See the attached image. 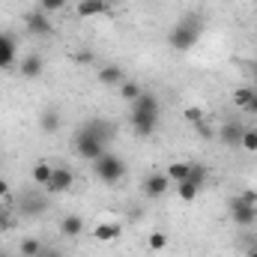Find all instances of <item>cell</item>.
Here are the masks:
<instances>
[{
    "label": "cell",
    "mask_w": 257,
    "mask_h": 257,
    "mask_svg": "<svg viewBox=\"0 0 257 257\" xmlns=\"http://www.w3.org/2000/svg\"><path fill=\"white\" fill-rule=\"evenodd\" d=\"M189 168H192L189 162H174L165 174H168V180H171V183H183V180H189Z\"/></svg>",
    "instance_id": "23"
},
{
    "label": "cell",
    "mask_w": 257,
    "mask_h": 257,
    "mask_svg": "<svg viewBox=\"0 0 257 257\" xmlns=\"http://www.w3.org/2000/svg\"><path fill=\"white\" fill-rule=\"evenodd\" d=\"M254 36H257V24H254Z\"/></svg>",
    "instance_id": "38"
},
{
    "label": "cell",
    "mask_w": 257,
    "mask_h": 257,
    "mask_svg": "<svg viewBox=\"0 0 257 257\" xmlns=\"http://www.w3.org/2000/svg\"><path fill=\"white\" fill-rule=\"evenodd\" d=\"M236 206H257V192L254 189H242L239 194H233L227 200V209H236Z\"/></svg>",
    "instance_id": "21"
},
{
    "label": "cell",
    "mask_w": 257,
    "mask_h": 257,
    "mask_svg": "<svg viewBox=\"0 0 257 257\" xmlns=\"http://www.w3.org/2000/svg\"><path fill=\"white\" fill-rule=\"evenodd\" d=\"M45 251V245L36 239V236H27V239H21V245H18V254L21 257H39Z\"/></svg>",
    "instance_id": "22"
},
{
    "label": "cell",
    "mask_w": 257,
    "mask_h": 257,
    "mask_svg": "<svg viewBox=\"0 0 257 257\" xmlns=\"http://www.w3.org/2000/svg\"><path fill=\"white\" fill-rule=\"evenodd\" d=\"M66 3H69V0H39V9L51 15V12H60V9H66Z\"/></svg>",
    "instance_id": "29"
},
{
    "label": "cell",
    "mask_w": 257,
    "mask_h": 257,
    "mask_svg": "<svg viewBox=\"0 0 257 257\" xmlns=\"http://www.w3.org/2000/svg\"><path fill=\"white\" fill-rule=\"evenodd\" d=\"M233 99H236V105H239L245 114H254L257 117V90L254 87H239V90L233 93Z\"/></svg>",
    "instance_id": "11"
},
{
    "label": "cell",
    "mask_w": 257,
    "mask_h": 257,
    "mask_svg": "<svg viewBox=\"0 0 257 257\" xmlns=\"http://www.w3.org/2000/svg\"><path fill=\"white\" fill-rule=\"evenodd\" d=\"M75 150H78V156L87 159V162H96L99 156L108 153V150H105V141H99L96 135H90V132H84V128H78V135H75Z\"/></svg>",
    "instance_id": "3"
},
{
    "label": "cell",
    "mask_w": 257,
    "mask_h": 257,
    "mask_svg": "<svg viewBox=\"0 0 257 257\" xmlns=\"http://www.w3.org/2000/svg\"><path fill=\"white\" fill-rule=\"evenodd\" d=\"M200 194V186H194V183H189V180H183V183H177V197L180 200H186V203H192L194 197Z\"/></svg>",
    "instance_id": "24"
},
{
    "label": "cell",
    "mask_w": 257,
    "mask_h": 257,
    "mask_svg": "<svg viewBox=\"0 0 257 257\" xmlns=\"http://www.w3.org/2000/svg\"><path fill=\"white\" fill-rule=\"evenodd\" d=\"M111 6L108 0H78V18H96V15H105Z\"/></svg>",
    "instance_id": "10"
},
{
    "label": "cell",
    "mask_w": 257,
    "mask_h": 257,
    "mask_svg": "<svg viewBox=\"0 0 257 257\" xmlns=\"http://www.w3.org/2000/svg\"><path fill=\"white\" fill-rule=\"evenodd\" d=\"M128 111H147V114H159V99L153 96V93H141L132 105H128Z\"/></svg>",
    "instance_id": "19"
},
{
    "label": "cell",
    "mask_w": 257,
    "mask_h": 257,
    "mask_svg": "<svg viewBox=\"0 0 257 257\" xmlns=\"http://www.w3.org/2000/svg\"><path fill=\"white\" fill-rule=\"evenodd\" d=\"M128 123H132V132L138 138H150L156 126H159V114H147V111H128Z\"/></svg>",
    "instance_id": "4"
},
{
    "label": "cell",
    "mask_w": 257,
    "mask_h": 257,
    "mask_svg": "<svg viewBox=\"0 0 257 257\" xmlns=\"http://www.w3.org/2000/svg\"><path fill=\"white\" fill-rule=\"evenodd\" d=\"M147 245H150L153 251H165V248H168V233H162V230H153V233L147 236Z\"/></svg>",
    "instance_id": "26"
},
{
    "label": "cell",
    "mask_w": 257,
    "mask_h": 257,
    "mask_svg": "<svg viewBox=\"0 0 257 257\" xmlns=\"http://www.w3.org/2000/svg\"><path fill=\"white\" fill-rule=\"evenodd\" d=\"M81 128H84V132H90V135H96V138H99V141H105V144L114 138V123L99 120V117H96V120H87Z\"/></svg>",
    "instance_id": "12"
},
{
    "label": "cell",
    "mask_w": 257,
    "mask_h": 257,
    "mask_svg": "<svg viewBox=\"0 0 257 257\" xmlns=\"http://www.w3.org/2000/svg\"><path fill=\"white\" fill-rule=\"evenodd\" d=\"M251 87H254V90H257V75H254V84H251Z\"/></svg>",
    "instance_id": "37"
},
{
    "label": "cell",
    "mask_w": 257,
    "mask_h": 257,
    "mask_svg": "<svg viewBox=\"0 0 257 257\" xmlns=\"http://www.w3.org/2000/svg\"><path fill=\"white\" fill-rule=\"evenodd\" d=\"M248 257H257V248H251V254H248Z\"/></svg>",
    "instance_id": "36"
},
{
    "label": "cell",
    "mask_w": 257,
    "mask_h": 257,
    "mask_svg": "<svg viewBox=\"0 0 257 257\" xmlns=\"http://www.w3.org/2000/svg\"><path fill=\"white\" fill-rule=\"evenodd\" d=\"M186 120L194 123V126L203 123V108H200V105H189V108H186Z\"/></svg>",
    "instance_id": "30"
},
{
    "label": "cell",
    "mask_w": 257,
    "mask_h": 257,
    "mask_svg": "<svg viewBox=\"0 0 257 257\" xmlns=\"http://www.w3.org/2000/svg\"><path fill=\"white\" fill-rule=\"evenodd\" d=\"M39 257H63V254H60L57 248H45V251H42V254H39Z\"/></svg>",
    "instance_id": "34"
},
{
    "label": "cell",
    "mask_w": 257,
    "mask_h": 257,
    "mask_svg": "<svg viewBox=\"0 0 257 257\" xmlns=\"http://www.w3.org/2000/svg\"><path fill=\"white\" fill-rule=\"evenodd\" d=\"M60 123H63V117H60V108H57V105L45 108L42 117H39V128H42L45 135H54V132L60 128Z\"/></svg>",
    "instance_id": "13"
},
{
    "label": "cell",
    "mask_w": 257,
    "mask_h": 257,
    "mask_svg": "<svg viewBox=\"0 0 257 257\" xmlns=\"http://www.w3.org/2000/svg\"><path fill=\"white\" fill-rule=\"evenodd\" d=\"M230 218L239 227H251L257 221V206H236V209H230Z\"/></svg>",
    "instance_id": "17"
},
{
    "label": "cell",
    "mask_w": 257,
    "mask_h": 257,
    "mask_svg": "<svg viewBox=\"0 0 257 257\" xmlns=\"http://www.w3.org/2000/svg\"><path fill=\"white\" fill-rule=\"evenodd\" d=\"M242 132H245V126H239V123H224V126H221V132H218V138H221L227 147H239Z\"/></svg>",
    "instance_id": "18"
},
{
    "label": "cell",
    "mask_w": 257,
    "mask_h": 257,
    "mask_svg": "<svg viewBox=\"0 0 257 257\" xmlns=\"http://www.w3.org/2000/svg\"><path fill=\"white\" fill-rule=\"evenodd\" d=\"M18 72H21L27 81H36V78L45 72V60H42L39 54H27V57L18 60Z\"/></svg>",
    "instance_id": "9"
},
{
    "label": "cell",
    "mask_w": 257,
    "mask_h": 257,
    "mask_svg": "<svg viewBox=\"0 0 257 257\" xmlns=\"http://www.w3.org/2000/svg\"><path fill=\"white\" fill-rule=\"evenodd\" d=\"M24 24H27V30H30L33 36H51V33H54L51 18H48V12H42V9H30V12L24 15Z\"/></svg>",
    "instance_id": "5"
},
{
    "label": "cell",
    "mask_w": 257,
    "mask_h": 257,
    "mask_svg": "<svg viewBox=\"0 0 257 257\" xmlns=\"http://www.w3.org/2000/svg\"><path fill=\"white\" fill-rule=\"evenodd\" d=\"M72 186H75V174H72L69 168H63V165H57L45 189H48V194H63V192H69Z\"/></svg>",
    "instance_id": "6"
},
{
    "label": "cell",
    "mask_w": 257,
    "mask_h": 257,
    "mask_svg": "<svg viewBox=\"0 0 257 257\" xmlns=\"http://www.w3.org/2000/svg\"><path fill=\"white\" fill-rule=\"evenodd\" d=\"M203 180H206V168H203V165H192V168H189V183L203 186Z\"/></svg>",
    "instance_id": "28"
},
{
    "label": "cell",
    "mask_w": 257,
    "mask_h": 257,
    "mask_svg": "<svg viewBox=\"0 0 257 257\" xmlns=\"http://www.w3.org/2000/svg\"><path fill=\"white\" fill-rule=\"evenodd\" d=\"M99 81H102L105 87H120V84L126 81V72H123L120 66L108 63V66H102V72H99Z\"/></svg>",
    "instance_id": "16"
},
{
    "label": "cell",
    "mask_w": 257,
    "mask_h": 257,
    "mask_svg": "<svg viewBox=\"0 0 257 257\" xmlns=\"http://www.w3.org/2000/svg\"><path fill=\"white\" fill-rule=\"evenodd\" d=\"M93 171H96V177H99L105 186H117V183L126 177V165H123V159L114 156V153L99 156V159L93 162Z\"/></svg>",
    "instance_id": "2"
},
{
    "label": "cell",
    "mask_w": 257,
    "mask_h": 257,
    "mask_svg": "<svg viewBox=\"0 0 257 257\" xmlns=\"http://www.w3.org/2000/svg\"><path fill=\"white\" fill-rule=\"evenodd\" d=\"M0 257H12V254H9V251H0Z\"/></svg>",
    "instance_id": "35"
},
{
    "label": "cell",
    "mask_w": 257,
    "mask_h": 257,
    "mask_svg": "<svg viewBox=\"0 0 257 257\" xmlns=\"http://www.w3.org/2000/svg\"><path fill=\"white\" fill-rule=\"evenodd\" d=\"M60 233L69 236V239L81 236V233H84V218H81V215H75V212L63 215V218H60Z\"/></svg>",
    "instance_id": "15"
},
{
    "label": "cell",
    "mask_w": 257,
    "mask_h": 257,
    "mask_svg": "<svg viewBox=\"0 0 257 257\" xmlns=\"http://www.w3.org/2000/svg\"><path fill=\"white\" fill-rule=\"evenodd\" d=\"M18 63V45L9 33H0V69H12Z\"/></svg>",
    "instance_id": "8"
},
{
    "label": "cell",
    "mask_w": 257,
    "mask_h": 257,
    "mask_svg": "<svg viewBox=\"0 0 257 257\" xmlns=\"http://www.w3.org/2000/svg\"><path fill=\"white\" fill-rule=\"evenodd\" d=\"M72 60H75V63H93V60H96V57H93V51H78V54H75V57H72Z\"/></svg>",
    "instance_id": "31"
},
{
    "label": "cell",
    "mask_w": 257,
    "mask_h": 257,
    "mask_svg": "<svg viewBox=\"0 0 257 257\" xmlns=\"http://www.w3.org/2000/svg\"><path fill=\"white\" fill-rule=\"evenodd\" d=\"M120 233H123V227L117 221H102V224L93 227V236L99 242H114V239H120Z\"/></svg>",
    "instance_id": "14"
},
{
    "label": "cell",
    "mask_w": 257,
    "mask_h": 257,
    "mask_svg": "<svg viewBox=\"0 0 257 257\" xmlns=\"http://www.w3.org/2000/svg\"><path fill=\"white\" fill-rule=\"evenodd\" d=\"M51 174H54V165H48V162H36V165H33V171H30L33 183H36V186H42V189L48 186Z\"/></svg>",
    "instance_id": "20"
},
{
    "label": "cell",
    "mask_w": 257,
    "mask_h": 257,
    "mask_svg": "<svg viewBox=\"0 0 257 257\" xmlns=\"http://www.w3.org/2000/svg\"><path fill=\"white\" fill-rule=\"evenodd\" d=\"M117 90H120V96H123V99H126L128 105H132V102H135V99H138V96H141V93H144V90H141V87H138V81H123V84H120V87H117Z\"/></svg>",
    "instance_id": "25"
},
{
    "label": "cell",
    "mask_w": 257,
    "mask_h": 257,
    "mask_svg": "<svg viewBox=\"0 0 257 257\" xmlns=\"http://www.w3.org/2000/svg\"><path fill=\"white\" fill-rule=\"evenodd\" d=\"M239 147H242V150H248V153H257V128H245V132H242Z\"/></svg>",
    "instance_id": "27"
},
{
    "label": "cell",
    "mask_w": 257,
    "mask_h": 257,
    "mask_svg": "<svg viewBox=\"0 0 257 257\" xmlns=\"http://www.w3.org/2000/svg\"><path fill=\"white\" fill-rule=\"evenodd\" d=\"M200 33H203V21L197 15H183L171 27V33H168V45L174 51H192L194 45L200 42Z\"/></svg>",
    "instance_id": "1"
},
{
    "label": "cell",
    "mask_w": 257,
    "mask_h": 257,
    "mask_svg": "<svg viewBox=\"0 0 257 257\" xmlns=\"http://www.w3.org/2000/svg\"><path fill=\"white\" fill-rule=\"evenodd\" d=\"M171 189V180H168V174H150L147 180H144V194L150 197V200H159V197H165Z\"/></svg>",
    "instance_id": "7"
},
{
    "label": "cell",
    "mask_w": 257,
    "mask_h": 257,
    "mask_svg": "<svg viewBox=\"0 0 257 257\" xmlns=\"http://www.w3.org/2000/svg\"><path fill=\"white\" fill-rule=\"evenodd\" d=\"M194 128H197V135H203V138H212V128L206 126V123H197Z\"/></svg>",
    "instance_id": "33"
},
{
    "label": "cell",
    "mask_w": 257,
    "mask_h": 257,
    "mask_svg": "<svg viewBox=\"0 0 257 257\" xmlns=\"http://www.w3.org/2000/svg\"><path fill=\"white\" fill-rule=\"evenodd\" d=\"M0 200H9V183L0 177Z\"/></svg>",
    "instance_id": "32"
}]
</instances>
